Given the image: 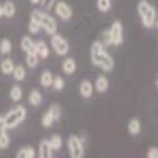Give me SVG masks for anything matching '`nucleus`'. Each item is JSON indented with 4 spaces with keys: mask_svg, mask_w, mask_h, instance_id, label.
<instances>
[{
    "mask_svg": "<svg viewBox=\"0 0 158 158\" xmlns=\"http://www.w3.org/2000/svg\"><path fill=\"white\" fill-rule=\"evenodd\" d=\"M10 51H11V42L8 38L2 39V42H0V52H2L3 55H6Z\"/></svg>",
    "mask_w": 158,
    "mask_h": 158,
    "instance_id": "a878e982",
    "label": "nucleus"
},
{
    "mask_svg": "<svg viewBox=\"0 0 158 158\" xmlns=\"http://www.w3.org/2000/svg\"><path fill=\"white\" fill-rule=\"evenodd\" d=\"M22 49L25 52V53H37V48H35V43L31 39V37L25 35L22 38V42H20Z\"/></svg>",
    "mask_w": 158,
    "mask_h": 158,
    "instance_id": "1a4fd4ad",
    "label": "nucleus"
},
{
    "mask_svg": "<svg viewBox=\"0 0 158 158\" xmlns=\"http://www.w3.org/2000/svg\"><path fill=\"white\" fill-rule=\"evenodd\" d=\"M35 48H37V55L41 58H47L49 55V49L47 47V44L43 41H38L35 42Z\"/></svg>",
    "mask_w": 158,
    "mask_h": 158,
    "instance_id": "2eb2a0df",
    "label": "nucleus"
},
{
    "mask_svg": "<svg viewBox=\"0 0 158 158\" xmlns=\"http://www.w3.org/2000/svg\"><path fill=\"white\" fill-rule=\"evenodd\" d=\"M94 93V86L89 80H84L81 84H80V94L84 96V98H90Z\"/></svg>",
    "mask_w": 158,
    "mask_h": 158,
    "instance_id": "f8f14e48",
    "label": "nucleus"
},
{
    "mask_svg": "<svg viewBox=\"0 0 158 158\" xmlns=\"http://www.w3.org/2000/svg\"><path fill=\"white\" fill-rule=\"evenodd\" d=\"M18 158H34L35 157V151L32 147H24L17 153Z\"/></svg>",
    "mask_w": 158,
    "mask_h": 158,
    "instance_id": "6ab92c4d",
    "label": "nucleus"
},
{
    "mask_svg": "<svg viewBox=\"0 0 158 158\" xmlns=\"http://www.w3.org/2000/svg\"><path fill=\"white\" fill-rule=\"evenodd\" d=\"M14 67H15L14 63L9 58H4L2 61V63H0V69H2V72L4 75H10L13 72V70H14Z\"/></svg>",
    "mask_w": 158,
    "mask_h": 158,
    "instance_id": "dca6fc26",
    "label": "nucleus"
},
{
    "mask_svg": "<svg viewBox=\"0 0 158 158\" xmlns=\"http://www.w3.org/2000/svg\"><path fill=\"white\" fill-rule=\"evenodd\" d=\"M52 85H53V87L56 89V90H62L63 89V86H64V81H63V78L61 77V76H56V77H53V81H52Z\"/></svg>",
    "mask_w": 158,
    "mask_h": 158,
    "instance_id": "c756f323",
    "label": "nucleus"
},
{
    "mask_svg": "<svg viewBox=\"0 0 158 158\" xmlns=\"http://www.w3.org/2000/svg\"><path fill=\"white\" fill-rule=\"evenodd\" d=\"M23 96V91H22V87L20 86H17L14 85L10 90V98L13 101H19Z\"/></svg>",
    "mask_w": 158,
    "mask_h": 158,
    "instance_id": "5701e85b",
    "label": "nucleus"
},
{
    "mask_svg": "<svg viewBox=\"0 0 158 158\" xmlns=\"http://www.w3.org/2000/svg\"><path fill=\"white\" fill-rule=\"evenodd\" d=\"M53 118L51 116V114L47 111L43 116H42V125L44 127V128H49V127H52V124H53Z\"/></svg>",
    "mask_w": 158,
    "mask_h": 158,
    "instance_id": "cd10ccee",
    "label": "nucleus"
},
{
    "mask_svg": "<svg viewBox=\"0 0 158 158\" xmlns=\"http://www.w3.org/2000/svg\"><path fill=\"white\" fill-rule=\"evenodd\" d=\"M48 113L51 114V116L53 118V120L55 122H58L61 119V109L57 104H53V105H51L49 109H48Z\"/></svg>",
    "mask_w": 158,
    "mask_h": 158,
    "instance_id": "b1692460",
    "label": "nucleus"
},
{
    "mask_svg": "<svg viewBox=\"0 0 158 158\" xmlns=\"http://www.w3.org/2000/svg\"><path fill=\"white\" fill-rule=\"evenodd\" d=\"M11 73H13V76H14V78H15L17 81H22V80H24V77H25V73H27V71H25V67H24V66L19 64V66H15Z\"/></svg>",
    "mask_w": 158,
    "mask_h": 158,
    "instance_id": "412c9836",
    "label": "nucleus"
},
{
    "mask_svg": "<svg viewBox=\"0 0 158 158\" xmlns=\"http://www.w3.org/2000/svg\"><path fill=\"white\" fill-rule=\"evenodd\" d=\"M0 17H3V10H2V5H0Z\"/></svg>",
    "mask_w": 158,
    "mask_h": 158,
    "instance_id": "c9c22d12",
    "label": "nucleus"
},
{
    "mask_svg": "<svg viewBox=\"0 0 158 158\" xmlns=\"http://www.w3.org/2000/svg\"><path fill=\"white\" fill-rule=\"evenodd\" d=\"M10 143V138L9 135L5 133V131H2L0 133V148H6Z\"/></svg>",
    "mask_w": 158,
    "mask_h": 158,
    "instance_id": "c85d7f7f",
    "label": "nucleus"
},
{
    "mask_svg": "<svg viewBox=\"0 0 158 158\" xmlns=\"http://www.w3.org/2000/svg\"><path fill=\"white\" fill-rule=\"evenodd\" d=\"M39 157L41 158H51L52 157V148L47 139H43L39 143Z\"/></svg>",
    "mask_w": 158,
    "mask_h": 158,
    "instance_id": "ddd939ff",
    "label": "nucleus"
},
{
    "mask_svg": "<svg viewBox=\"0 0 158 158\" xmlns=\"http://www.w3.org/2000/svg\"><path fill=\"white\" fill-rule=\"evenodd\" d=\"M8 128H6V124H5V120H4V116H0V130L2 131H5Z\"/></svg>",
    "mask_w": 158,
    "mask_h": 158,
    "instance_id": "72a5a7b5",
    "label": "nucleus"
},
{
    "mask_svg": "<svg viewBox=\"0 0 158 158\" xmlns=\"http://www.w3.org/2000/svg\"><path fill=\"white\" fill-rule=\"evenodd\" d=\"M147 157H148V158H157V157H158V151H157V148H156V147H152V148L148 151Z\"/></svg>",
    "mask_w": 158,
    "mask_h": 158,
    "instance_id": "473e14b6",
    "label": "nucleus"
},
{
    "mask_svg": "<svg viewBox=\"0 0 158 158\" xmlns=\"http://www.w3.org/2000/svg\"><path fill=\"white\" fill-rule=\"evenodd\" d=\"M67 147H69V152L70 156L72 158H82L85 154V149H84V144L82 140L78 138L77 135H70L69 140H67Z\"/></svg>",
    "mask_w": 158,
    "mask_h": 158,
    "instance_id": "20e7f679",
    "label": "nucleus"
},
{
    "mask_svg": "<svg viewBox=\"0 0 158 158\" xmlns=\"http://www.w3.org/2000/svg\"><path fill=\"white\" fill-rule=\"evenodd\" d=\"M55 11L56 14L63 19V20H69L71 17H72V9L69 4H66L64 2H58L55 6Z\"/></svg>",
    "mask_w": 158,
    "mask_h": 158,
    "instance_id": "6e6552de",
    "label": "nucleus"
},
{
    "mask_svg": "<svg viewBox=\"0 0 158 158\" xmlns=\"http://www.w3.org/2000/svg\"><path fill=\"white\" fill-rule=\"evenodd\" d=\"M48 143H49V147L52 148V151H58L62 147V138L58 134H55V135L51 137Z\"/></svg>",
    "mask_w": 158,
    "mask_h": 158,
    "instance_id": "aec40b11",
    "label": "nucleus"
},
{
    "mask_svg": "<svg viewBox=\"0 0 158 158\" xmlns=\"http://www.w3.org/2000/svg\"><path fill=\"white\" fill-rule=\"evenodd\" d=\"M51 44H52V47H53L55 52H56L58 56H66V55H67V52H69V49H70L69 43L66 42V39H64L62 35L57 34V33L52 34Z\"/></svg>",
    "mask_w": 158,
    "mask_h": 158,
    "instance_id": "39448f33",
    "label": "nucleus"
},
{
    "mask_svg": "<svg viewBox=\"0 0 158 158\" xmlns=\"http://www.w3.org/2000/svg\"><path fill=\"white\" fill-rule=\"evenodd\" d=\"M55 2H56V0H41L39 3L42 4V6H43V8H46V9H51L52 6H53Z\"/></svg>",
    "mask_w": 158,
    "mask_h": 158,
    "instance_id": "2f4dec72",
    "label": "nucleus"
},
{
    "mask_svg": "<svg viewBox=\"0 0 158 158\" xmlns=\"http://www.w3.org/2000/svg\"><path fill=\"white\" fill-rule=\"evenodd\" d=\"M90 56H91V62H93L95 66L101 67L105 72H110L114 70L115 62H114L113 57L105 51V47L101 42L96 41L91 44Z\"/></svg>",
    "mask_w": 158,
    "mask_h": 158,
    "instance_id": "f257e3e1",
    "label": "nucleus"
},
{
    "mask_svg": "<svg viewBox=\"0 0 158 158\" xmlns=\"http://www.w3.org/2000/svg\"><path fill=\"white\" fill-rule=\"evenodd\" d=\"M28 101L33 105V106H38L39 104L42 102V95L38 90H32L28 96Z\"/></svg>",
    "mask_w": 158,
    "mask_h": 158,
    "instance_id": "a211bd4d",
    "label": "nucleus"
},
{
    "mask_svg": "<svg viewBox=\"0 0 158 158\" xmlns=\"http://www.w3.org/2000/svg\"><path fill=\"white\" fill-rule=\"evenodd\" d=\"M109 87V80L106 78V76H104V75H100L98 76L96 78V81H95V89L98 93H105V91L108 90Z\"/></svg>",
    "mask_w": 158,
    "mask_h": 158,
    "instance_id": "9d476101",
    "label": "nucleus"
},
{
    "mask_svg": "<svg viewBox=\"0 0 158 158\" xmlns=\"http://www.w3.org/2000/svg\"><path fill=\"white\" fill-rule=\"evenodd\" d=\"M0 133H2V130H0Z\"/></svg>",
    "mask_w": 158,
    "mask_h": 158,
    "instance_id": "e433bc0d",
    "label": "nucleus"
},
{
    "mask_svg": "<svg viewBox=\"0 0 158 158\" xmlns=\"http://www.w3.org/2000/svg\"><path fill=\"white\" fill-rule=\"evenodd\" d=\"M110 6H111L110 0H98V9H99L101 13L109 11V10H110Z\"/></svg>",
    "mask_w": 158,
    "mask_h": 158,
    "instance_id": "bb28decb",
    "label": "nucleus"
},
{
    "mask_svg": "<svg viewBox=\"0 0 158 158\" xmlns=\"http://www.w3.org/2000/svg\"><path fill=\"white\" fill-rule=\"evenodd\" d=\"M110 35V43L114 46H119L123 43V25L120 22H114L109 31Z\"/></svg>",
    "mask_w": 158,
    "mask_h": 158,
    "instance_id": "423d86ee",
    "label": "nucleus"
},
{
    "mask_svg": "<svg viewBox=\"0 0 158 158\" xmlns=\"http://www.w3.org/2000/svg\"><path fill=\"white\" fill-rule=\"evenodd\" d=\"M2 10H3V15H5L6 18H11L15 15V4L10 2V0H6V2L2 5Z\"/></svg>",
    "mask_w": 158,
    "mask_h": 158,
    "instance_id": "9b49d317",
    "label": "nucleus"
},
{
    "mask_svg": "<svg viewBox=\"0 0 158 158\" xmlns=\"http://www.w3.org/2000/svg\"><path fill=\"white\" fill-rule=\"evenodd\" d=\"M25 62H27L28 67L34 69L38 64V55L37 53H27V58H25Z\"/></svg>",
    "mask_w": 158,
    "mask_h": 158,
    "instance_id": "393cba45",
    "label": "nucleus"
},
{
    "mask_svg": "<svg viewBox=\"0 0 158 158\" xmlns=\"http://www.w3.org/2000/svg\"><path fill=\"white\" fill-rule=\"evenodd\" d=\"M128 131L131 134V135H137L139 134V131H140V122L137 119V118H133L129 124H128Z\"/></svg>",
    "mask_w": 158,
    "mask_h": 158,
    "instance_id": "f3484780",
    "label": "nucleus"
},
{
    "mask_svg": "<svg viewBox=\"0 0 158 158\" xmlns=\"http://www.w3.org/2000/svg\"><path fill=\"white\" fill-rule=\"evenodd\" d=\"M28 29H29L31 33L35 34V33L39 32V29H41V24H39L38 22H35V20H33V19H31L29 24H28Z\"/></svg>",
    "mask_w": 158,
    "mask_h": 158,
    "instance_id": "7c9ffc66",
    "label": "nucleus"
},
{
    "mask_svg": "<svg viewBox=\"0 0 158 158\" xmlns=\"http://www.w3.org/2000/svg\"><path fill=\"white\" fill-rule=\"evenodd\" d=\"M25 116H27V110H25L24 106L19 105V106L14 108L13 110L8 111L5 115H4V120H5V124H6V128L10 129V128H14L17 127L18 124H20Z\"/></svg>",
    "mask_w": 158,
    "mask_h": 158,
    "instance_id": "7ed1b4c3",
    "label": "nucleus"
},
{
    "mask_svg": "<svg viewBox=\"0 0 158 158\" xmlns=\"http://www.w3.org/2000/svg\"><path fill=\"white\" fill-rule=\"evenodd\" d=\"M62 70L64 73H67V75H72L75 71H76V62L73 58H66L62 63Z\"/></svg>",
    "mask_w": 158,
    "mask_h": 158,
    "instance_id": "4468645a",
    "label": "nucleus"
},
{
    "mask_svg": "<svg viewBox=\"0 0 158 158\" xmlns=\"http://www.w3.org/2000/svg\"><path fill=\"white\" fill-rule=\"evenodd\" d=\"M41 27L44 28L46 33L52 35L57 33V23L56 20L52 18L51 15L46 14V13H42V17H41Z\"/></svg>",
    "mask_w": 158,
    "mask_h": 158,
    "instance_id": "0eeeda50",
    "label": "nucleus"
},
{
    "mask_svg": "<svg viewBox=\"0 0 158 158\" xmlns=\"http://www.w3.org/2000/svg\"><path fill=\"white\" fill-rule=\"evenodd\" d=\"M139 17L142 19V23L146 28H153L157 24V13L156 9L147 2V0H139L137 5Z\"/></svg>",
    "mask_w": 158,
    "mask_h": 158,
    "instance_id": "f03ea898",
    "label": "nucleus"
},
{
    "mask_svg": "<svg viewBox=\"0 0 158 158\" xmlns=\"http://www.w3.org/2000/svg\"><path fill=\"white\" fill-rule=\"evenodd\" d=\"M52 81H53V76L51 71H44L41 75V84L43 87H49L52 85Z\"/></svg>",
    "mask_w": 158,
    "mask_h": 158,
    "instance_id": "4be33fe9",
    "label": "nucleus"
},
{
    "mask_svg": "<svg viewBox=\"0 0 158 158\" xmlns=\"http://www.w3.org/2000/svg\"><path fill=\"white\" fill-rule=\"evenodd\" d=\"M29 2H31L32 4H38L39 2H41V0H29Z\"/></svg>",
    "mask_w": 158,
    "mask_h": 158,
    "instance_id": "f704fd0d",
    "label": "nucleus"
}]
</instances>
